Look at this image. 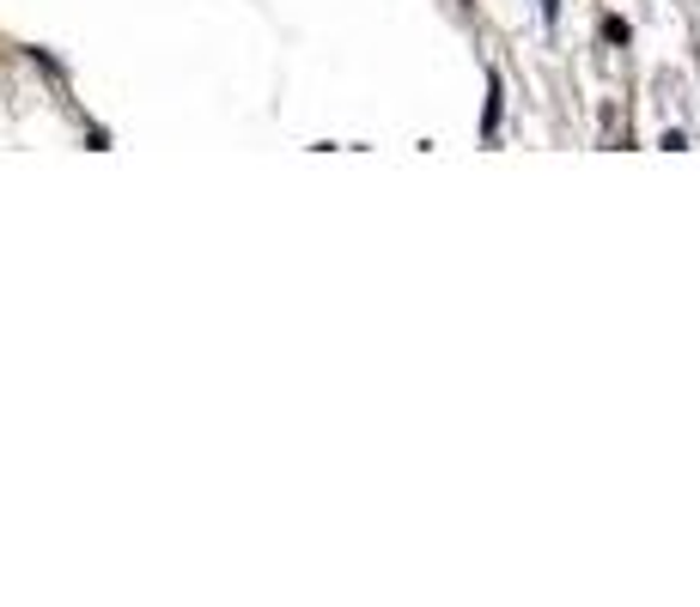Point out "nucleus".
Segmentation results:
<instances>
[{
  "mask_svg": "<svg viewBox=\"0 0 700 607\" xmlns=\"http://www.w3.org/2000/svg\"><path fill=\"white\" fill-rule=\"evenodd\" d=\"M499 134V74H487V109H482V140Z\"/></svg>",
  "mask_w": 700,
  "mask_h": 607,
  "instance_id": "obj_1",
  "label": "nucleus"
},
{
  "mask_svg": "<svg viewBox=\"0 0 700 607\" xmlns=\"http://www.w3.org/2000/svg\"><path fill=\"white\" fill-rule=\"evenodd\" d=\"M634 30H627V18H603V43H627Z\"/></svg>",
  "mask_w": 700,
  "mask_h": 607,
  "instance_id": "obj_2",
  "label": "nucleus"
},
{
  "mask_svg": "<svg viewBox=\"0 0 700 607\" xmlns=\"http://www.w3.org/2000/svg\"><path fill=\"white\" fill-rule=\"evenodd\" d=\"M543 18L555 25V18H560V0H543Z\"/></svg>",
  "mask_w": 700,
  "mask_h": 607,
  "instance_id": "obj_3",
  "label": "nucleus"
}]
</instances>
